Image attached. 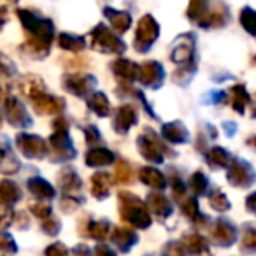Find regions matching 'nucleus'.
I'll return each instance as SVG.
<instances>
[{
    "label": "nucleus",
    "instance_id": "obj_7",
    "mask_svg": "<svg viewBox=\"0 0 256 256\" xmlns=\"http://www.w3.org/2000/svg\"><path fill=\"white\" fill-rule=\"evenodd\" d=\"M60 44L64 48H67V50H81V48L84 46V42H82L81 37L67 36V34L60 36Z\"/></svg>",
    "mask_w": 256,
    "mask_h": 256
},
{
    "label": "nucleus",
    "instance_id": "obj_8",
    "mask_svg": "<svg viewBox=\"0 0 256 256\" xmlns=\"http://www.w3.org/2000/svg\"><path fill=\"white\" fill-rule=\"evenodd\" d=\"M4 20H6V11L4 9H0V25L4 23Z\"/></svg>",
    "mask_w": 256,
    "mask_h": 256
},
{
    "label": "nucleus",
    "instance_id": "obj_6",
    "mask_svg": "<svg viewBox=\"0 0 256 256\" xmlns=\"http://www.w3.org/2000/svg\"><path fill=\"white\" fill-rule=\"evenodd\" d=\"M240 22L249 34H254V11L251 8H244L240 12Z\"/></svg>",
    "mask_w": 256,
    "mask_h": 256
},
{
    "label": "nucleus",
    "instance_id": "obj_3",
    "mask_svg": "<svg viewBox=\"0 0 256 256\" xmlns=\"http://www.w3.org/2000/svg\"><path fill=\"white\" fill-rule=\"evenodd\" d=\"M92 39H93V46H95L96 50H110V51L123 50V44H121L104 25H98L93 30Z\"/></svg>",
    "mask_w": 256,
    "mask_h": 256
},
{
    "label": "nucleus",
    "instance_id": "obj_1",
    "mask_svg": "<svg viewBox=\"0 0 256 256\" xmlns=\"http://www.w3.org/2000/svg\"><path fill=\"white\" fill-rule=\"evenodd\" d=\"M20 18H22L23 25L28 32H32L34 37H37L39 40L42 42H50L51 39V34H53V26H51V22L44 18H39L36 16L34 12H28V11H18Z\"/></svg>",
    "mask_w": 256,
    "mask_h": 256
},
{
    "label": "nucleus",
    "instance_id": "obj_4",
    "mask_svg": "<svg viewBox=\"0 0 256 256\" xmlns=\"http://www.w3.org/2000/svg\"><path fill=\"white\" fill-rule=\"evenodd\" d=\"M106 16L109 18V22L114 25V28L118 30V32H124V30L130 26V23H132V18H130V14L128 12H123V11H114V9L110 8H106Z\"/></svg>",
    "mask_w": 256,
    "mask_h": 256
},
{
    "label": "nucleus",
    "instance_id": "obj_2",
    "mask_svg": "<svg viewBox=\"0 0 256 256\" xmlns=\"http://www.w3.org/2000/svg\"><path fill=\"white\" fill-rule=\"evenodd\" d=\"M158 37V25L153 20V16L146 14L140 20L139 26H137V48L139 50H148L153 44V40Z\"/></svg>",
    "mask_w": 256,
    "mask_h": 256
},
{
    "label": "nucleus",
    "instance_id": "obj_5",
    "mask_svg": "<svg viewBox=\"0 0 256 256\" xmlns=\"http://www.w3.org/2000/svg\"><path fill=\"white\" fill-rule=\"evenodd\" d=\"M206 11H207V0H190V8H188L190 18L200 20L206 14Z\"/></svg>",
    "mask_w": 256,
    "mask_h": 256
}]
</instances>
